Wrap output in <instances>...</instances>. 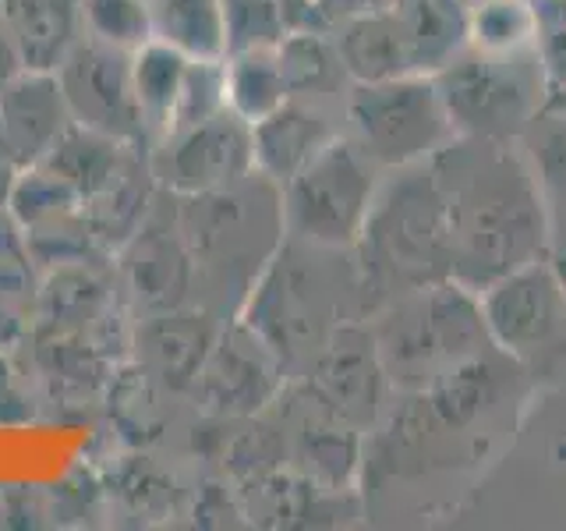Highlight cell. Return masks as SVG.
Segmentation results:
<instances>
[{
  "mask_svg": "<svg viewBox=\"0 0 566 531\" xmlns=\"http://www.w3.org/2000/svg\"><path fill=\"white\" fill-rule=\"evenodd\" d=\"M429 164L447 195L457 283L482 294L542 256L545 206L538 185L503 138L471 135L432 153Z\"/></svg>",
  "mask_w": 566,
  "mask_h": 531,
  "instance_id": "1",
  "label": "cell"
},
{
  "mask_svg": "<svg viewBox=\"0 0 566 531\" xmlns=\"http://www.w3.org/2000/svg\"><path fill=\"white\" fill-rule=\"evenodd\" d=\"M365 309L386 294H411L453 280V230L447 195L432 164H411L403 177L376 191L358 238Z\"/></svg>",
  "mask_w": 566,
  "mask_h": 531,
  "instance_id": "2",
  "label": "cell"
},
{
  "mask_svg": "<svg viewBox=\"0 0 566 531\" xmlns=\"http://www.w3.org/2000/svg\"><path fill=\"white\" fill-rule=\"evenodd\" d=\"M333 252H344V248L283 238L238 312V319H244L276 351L287 372L297 365L312 368L329 336L350 323L344 319L350 294H358L365 305L361 280L344 288V277L336 273V266H329Z\"/></svg>",
  "mask_w": 566,
  "mask_h": 531,
  "instance_id": "3",
  "label": "cell"
},
{
  "mask_svg": "<svg viewBox=\"0 0 566 531\" xmlns=\"http://www.w3.org/2000/svg\"><path fill=\"white\" fill-rule=\"evenodd\" d=\"M177 223L195 256V298L206 305L212 291H234L244 305L262 266L287 238L283 227L280 185L265 174H248L244 181L217 191L185 195L177 199Z\"/></svg>",
  "mask_w": 566,
  "mask_h": 531,
  "instance_id": "4",
  "label": "cell"
},
{
  "mask_svg": "<svg viewBox=\"0 0 566 531\" xmlns=\"http://www.w3.org/2000/svg\"><path fill=\"white\" fill-rule=\"evenodd\" d=\"M287 238L323 248H354L376 202L371 156L354 138L336 135L280 188Z\"/></svg>",
  "mask_w": 566,
  "mask_h": 531,
  "instance_id": "5",
  "label": "cell"
},
{
  "mask_svg": "<svg viewBox=\"0 0 566 531\" xmlns=\"http://www.w3.org/2000/svg\"><path fill=\"white\" fill-rule=\"evenodd\" d=\"M436 88L447 106L450 124L474 138H510L538 117L542 85L535 53H489L453 58L436 71Z\"/></svg>",
  "mask_w": 566,
  "mask_h": 531,
  "instance_id": "6",
  "label": "cell"
},
{
  "mask_svg": "<svg viewBox=\"0 0 566 531\" xmlns=\"http://www.w3.org/2000/svg\"><path fill=\"white\" fill-rule=\"evenodd\" d=\"M485 326L527 376L566 372V283L542 259L495 280L478 294Z\"/></svg>",
  "mask_w": 566,
  "mask_h": 531,
  "instance_id": "7",
  "label": "cell"
},
{
  "mask_svg": "<svg viewBox=\"0 0 566 531\" xmlns=\"http://www.w3.org/2000/svg\"><path fill=\"white\" fill-rule=\"evenodd\" d=\"M354 142L386 167H411L447 146L453 132L432 79L400 75L386 82H354L347 93Z\"/></svg>",
  "mask_w": 566,
  "mask_h": 531,
  "instance_id": "8",
  "label": "cell"
},
{
  "mask_svg": "<svg viewBox=\"0 0 566 531\" xmlns=\"http://www.w3.org/2000/svg\"><path fill=\"white\" fill-rule=\"evenodd\" d=\"M146 153L156 185L177 199L238 185L248 174H255L252 124L234 111L185 124V128H170Z\"/></svg>",
  "mask_w": 566,
  "mask_h": 531,
  "instance_id": "9",
  "label": "cell"
},
{
  "mask_svg": "<svg viewBox=\"0 0 566 531\" xmlns=\"http://www.w3.org/2000/svg\"><path fill=\"white\" fill-rule=\"evenodd\" d=\"M117 291L138 315L181 309L195 298V256L177 223L174 195L159 188V199L135 235L111 256Z\"/></svg>",
  "mask_w": 566,
  "mask_h": 531,
  "instance_id": "10",
  "label": "cell"
},
{
  "mask_svg": "<svg viewBox=\"0 0 566 531\" xmlns=\"http://www.w3.org/2000/svg\"><path fill=\"white\" fill-rule=\"evenodd\" d=\"M67 100V111L82 128L111 135L128 146H146V124L135 100L132 53L106 46L99 40H82L67 50V58L53 67Z\"/></svg>",
  "mask_w": 566,
  "mask_h": 531,
  "instance_id": "11",
  "label": "cell"
},
{
  "mask_svg": "<svg viewBox=\"0 0 566 531\" xmlns=\"http://www.w3.org/2000/svg\"><path fill=\"white\" fill-rule=\"evenodd\" d=\"M287 365L262 336L234 315L212 344L191 394L220 418H248L273 404L287 386Z\"/></svg>",
  "mask_w": 566,
  "mask_h": 531,
  "instance_id": "12",
  "label": "cell"
},
{
  "mask_svg": "<svg viewBox=\"0 0 566 531\" xmlns=\"http://www.w3.org/2000/svg\"><path fill=\"white\" fill-rule=\"evenodd\" d=\"M386 386V368L379 358L376 336L350 319L329 336V344L318 351L308 368V397L323 404L329 415L365 429L379 418Z\"/></svg>",
  "mask_w": 566,
  "mask_h": 531,
  "instance_id": "13",
  "label": "cell"
},
{
  "mask_svg": "<svg viewBox=\"0 0 566 531\" xmlns=\"http://www.w3.org/2000/svg\"><path fill=\"white\" fill-rule=\"evenodd\" d=\"M220 330L223 319L202 305L164 309L138 315L132 330V347L142 372H149L167 389H188L191 394Z\"/></svg>",
  "mask_w": 566,
  "mask_h": 531,
  "instance_id": "14",
  "label": "cell"
},
{
  "mask_svg": "<svg viewBox=\"0 0 566 531\" xmlns=\"http://www.w3.org/2000/svg\"><path fill=\"white\" fill-rule=\"evenodd\" d=\"M75 124L53 71L25 67L0 85V132L8 135L11 149L25 167L46 159V153Z\"/></svg>",
  "mask_w": 566,
  "mask_h": 531,
  "instance_id": "15",
  "label": "cell"
},
{
  "mask_svg": "<svg viewBox=\"0 0 566 531\" xmlns=\"http://www.w3.org/2000/svg\"><path fill=\"white\" fill-rule=\"evenodd\" d=\"M336 135L340 132L329 124L323 103L291 96L283 106H276L273 114H265L252 124L255 170L283 188L312 156L323 153Z\"/></svg>",
  "mask_w": 566,
  "mask_h": 531,
  "instance_id": "16",
  "label": "cell"
},
{
  "mask_svg": "<svg viewBox=\"0 0 566 531\" xmlns=\"http://www.w3.org/2000/svg\"><path fill=\"white\" fill-rule=\"evenodd\" d=\"M0 22L35 71H53L85 35L82 0H0Z\"/></svg>",
  "mask_w": 566,
  "mask_h": 531,
  "instance_id": "17",
  "label": "cell"
},
{
  "mask_svg": "<svg viewBox=\"0 0 566 531\" xmlns=\"http://www.w3.org/2000/svg\"><path fill=\"white\" fill-rule=\"evenodd\" d=\"M336 50H340L350 82H386L400 75H418L411 32H407L403 14L397 11L354 18L336 40Z\"/></svg>",
  "mask_w": 566,
  "mask_h": 531,
  "instance_id": "18",
  "label": "cell"
},
{
  "mask_svg": "<svg viewBox=\"0 0 566 531\" xmlns=\"http://www.w3.org/2000/svg\"><path fill=\"white\" fill-rule=\"evenodd\" d=\"M188 61H191L188 53L164 40H149L132 53V82H135L142 124H146V149L170 128Z\"/></svg>",
  "mask_w": 566,
  "mask_h": 531,
  "instance_id": "19",
  "label": "cell"
},
{
  "mask_svg": "<svg viewBox=\"0 0 566 531\" xmlns=\"http://www.w3.org/2000/svg\"><path fill=\"white\" fill-rule=\"evenodd\" d=\"M132 149L138 146L99 135L93 128H82V124H71L64 138L46 153V159H40V164L50 167L57 177H64L82 199H93V195L124 167V159L132 156Z\"/></svg>",
  "mask_w": 566,
  "mask_h": 531,
  "instance_id": "20",
  "label": "cell"
},
{
  "mask_svg": "<svg viewBox=\"0 0 566 531\" xmlns=\"http://www.w3.org/2000/svg\"><path fill=\"white\" fill-rule=\"evenodd\" d=\"M276 58L283 67V82L294 100L323 103L326 96L340 93V82L350 79L340 61V50L326 35L312 29H291L276 43Z\"/></svg>",
  "mask_w": 566,
  "mask_h": 531,
  "instance_id": "21",
  "label": "cell"
},
{
  "mask_svg": "<svg viewBox=\"0 0 566 531\" xmlns=\"http://www.w3.org/2000/svg\"><path fill=\"white\" fill-rule=\"evenodd\" d=\"M227 67V103L238 117L255 124L291 100L276 46H248L223 53Z\"/></svg>",
  "mask_w": 566,
  "mask_h": 531,
  "instance_id": "22",
  "label": "cell"
},
{
  "mask_svg": "<svg viewBox=\"0 0 566 531\" xmlns=\"http://www.w3.org/2000/svg\"><path fill=\"white\" fill-rule=\"evenodd\" d=\"M153 40L177 46L188 58H223V0H149Z\"/></svg>",
  "mask_w": 566,
  "mask_h": 531,
  "instance_id": "23",
  "label": "cell"
},
{
  "mask_svg": "<svg viewBox=\"0 0 566 531\" xmlns=\"http://www.w3.org/2000/svg\"><path fill=\"white\" fill-rule=\"evenodd\" d=\"M407 32H411L415 67L442 71L453 58H460V43L471 35L468 11L460 0H415L411 11H400Z\"/></svg>",
  "mask_w": 566,
  "mask_h": 531,
  "instance_id": "24",
  "label": "cell"
},
{
  "mask_svg": "<svg viewBox=\"0 0 566 531\" xmlns=\"http://www.w3.org/2000/svg\"><path fill=\"white\" fill-rule=\"evenodd\" d=\"M82 29L88 40L135 53L153 40L149 0H82Z\"/></svg>",
  "mask_w": 566,
  "mask_h": 531,
  "instance_id": "25",
  "label": "cell"
},
{
  "mask_svg": "<svg viewBox=\"0 0 566 531\" xmlns=\"http://www.w3.org/2000/svg\"><path fill=\"white\" fill-rule=\"evenodd\" d=\"M471 40L478 50L489 53H513L527 50L535 35V11L524 0H485L474 14H468Z\"/></svg>",
  "mask_w": 566,
  "mask_h": 531,
  "instance_id": "26",
  "label": "cell"
},
{
  "mask_svg": "<svg viewBox=\"0 0 566 531\" xmlns=\"http://www.w3.org/2000/svg\"><path fill=\"white\" fill-rule=\"evenodd\" d=\"M227 53L248 46H276L291 32L287 0H223Z\"/></svg>",
  "mask_w": 566,
  "mask_h": 531,
  "instance_id": "27",
  "label": "cell"
},
{
  "mask_svg": "<svg viewBox=\"0 0 566 531\" xmlns=\"http://www.w3.org/2000/svg\"><path fill=\"white\" fill-rule=\"evenodd\" d=\"M230 111L227 103V67L223 58H191L185 71V85L181 96L174 106V121L170 128H185V124H199ZM167 128V132H170ZM164 132V135H167Z\"/></svg>",
  "mask_w": 566,
  "mask_h": 531,
  "instance_id": "28",
  "label": "cell"
},
{
  "mask_svg": "<svg viewBox=\"0 0 566 531\" xmlns=\"http://www.w3.org/2000/svg\"><path fill=\"white\" fill-rule=\"evenodd\" d=\"M535 156H538L542 181L553 188L559 199H566V117L542 124Z\"/></svg>",
  "mask_w": 566,
  "mask_h": 531,
  "instance_id": "29",
  "label": "cell"
},
{
  "mask_svg": "<svg viewBox=\"0 0 566 531\" xmlns=\"http://www.w3.org/2000/svg\"><path fill=\"white\" fill-rule=\"evenodd\" d=\"M22 170H25V164L11 149L8 135L0 132V209H8V199H11V191L18 185V177H22Z\"/></svg>",
  "mask_w": 566,
  "mask_h": 531,
  "instance_id": "30",
  "label": "cell"
},
{
  "mask_svg": "<svg viewBox=\"0 0 566 531\" xmlns=\"http://www.w3.org/2000/svg\"><path fill=\"white\" fill-rule=\"evenodd\" d=\"M18 71H25V61H22V53H18L11 32L0 22V85H8Z\"/></svg>",
  "mask_w": 566,
  "mask_h": 531,
  "instance_id": "31",
  "label": "cell"
}]
</instances>
